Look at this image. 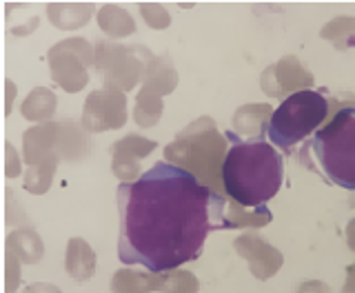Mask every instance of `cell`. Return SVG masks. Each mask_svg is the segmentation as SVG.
I'll return each instance as SVG.
<instances>
[{
  "label": "cell",
  "instance_id": "7c38bea8",
  "mask_svg": "<svg viewBox=\"0 0 355 293\" xmlns=\"http://www.w3.org/2000/svg\"><path fill=\"white\" fill-rule=\"evenodd\" d=\"M22 156H25L27 167L53 162L60 165V136H58V122H44L25 131L22 136Z\"/></svg>",
  "mask_w": 355,
  "mask_h": 293
},
{
  "label": "cell",
  "instance_id": "30bf717a",
  "mask_svg": "<svg viewBox=\"0 0 355 293\" xmlns=\"http://www.w3.org/2000/svg\"><path fill=\"white\" fill-rule=\"evenodd\" d=\"M240 258H244L249 265V271L258 280L273 278L284 265V256L280 249H275L271 242H266L258 233H242L233 242Z\"/></svg>",
  "mask_w": 355,
  "mask_h": 293
},
{
  "label": "cell",
  "instance_id": "f1b7e54d",
  "mask_svg": "<svg viewBox=\"0 0 355 293\" xmlns=\"http://www.w3.org/2000/svg\"><path fill=\"white\" fill-rule=\"evenodd\" d=\"M9 29L14 36H29V33H33L38 29V16H29L27 20H20V25L9 27Z\"/></svg>",
  "mask_w": 355,
  "mask_h": 293
},
{
  "label": "cell",
  "instance_id": "8992f818",
  "mask_svg": "<svg viewBox=\"0 0 355 293\" xmlns=\"http://www.w3.org/2000/svg\"><path fill=\"white\" fill-rule=\"evenodd\" d=\"M153 56L147 47H122L114 42L96 44V69L103 74L105 87L129 94L136 87Z\"/></svg>",
  "mask_w": 355,
  "mask_h": 293
},
{
  "label": "cell",
  "instance_id": "5b68a950",
  "mask_svg": "<svg viewBox=\"0 0 355 293\" xmlns=\"http://www.w3.org/2000/svg\"><path fill=\"white\" fill-rule=\"evenodd\" d=\"M329 118V100L322 92L306 89L282 100L266 127V138L280 149H291L318 131Z\"/></svg>",
  "mask_w": 355,
  "mask_h": 293
},
{
  "label": "cell",
  "instance_id": "ba28073f",
  "mask_svg": "<svg viewBox=\"0 0 355 293\" xmlns=\"http://www.w3.org/2000/svg\"><path fill=\"white\" fill-rule=\"evenodd\" d=\"M127 122V96L118 89L103 87L87 96L83 107V127L92 133L120 129Z\"/></svg>",
  "mask_w": 355,
  "mask_h": 293
},
{
  "label": "cell",
  "instance_id": "6da1fadb",
  "mask_svg": "<svg viewBox=\"0 0 355 293\" xmlns=\"http://www.w3.org/2000/svg\"><path fill=\"white\" fill-rule=\"evenodd\" d=\"M227 202L171 162H155L138 183H120L118 256L125 265L166 274L198 260L207 235L227 229Z\"/></svg>",
  "mask_w": 355,
  "mask_h": 293
},
{
  "label": "cell",
  "instance_id": "4316f807",
  "mask_svg": "<svg viewBox=\"0 0 355 293\" xmlns=\"http://www.w3.org/2000/svg\"><path fill=\"white\" fill-rule=\"evenodd\" d=\"M20 265L14 256L5 251V280H7V293H16V289L20 287V280H22V271H20Z\"/></svg>",
  "mask_w": 355,
  "mask_h": 293
},
{
  "label": "cell",
  "instance_id": "4dcf8cb0",
  "mask_svg": "<svg viewBox=\"0 0 355 293\" xmlns=\"http://www.w3.org/2000/svg\"><path fill=\"white\" fill-rule=\"evenodd\" d=\"M25 293H62V291L49 283H36V285H29L25 289Z\"/></svg>",
  "mask_w": 355,
  "mask_h": 293
},
{
  "label": "cell",
  "instance_id": "8fae6325",
  "mask_svg": "<svg viewBox=\"0 0 355 293\" xmlns=\"http://www.w3.org/2000/svg\"><path fill=\"white\" fill-rule=\"evenodd\" d=\"M155 140H149L138 133H129V136L120 138L111 146V153H114V160H111V171H114L120 183H138L142 178V167L140 160L147 158L155 149Z\"/></svg>",
  "mask_w": 355,
  "mask_h": 293
},
{
  "label": "cell",
  "instance_id": "7402d4cb",
  "mask_svg": "<svg viewBox=\"0 0 355 293\" xmlns=\"http://www.w3.org/2000/svg\"><path fill=\"white\" fill-rule=\"evenodd\" d=\"M320 38L336 44V49H353L355 47V18L340 16L327 22L320 31Z\"/></svg>",
  "mask_w": 355,
  "mask_h": 293
},
{
  "label": "cell",
  "instance_id": "52a82bcc",
  "mask_svg": "<svg viewBox=\"0 0 355 293\" xmlns=\"http://www.w3.org/2000/svg\"><path fill=\"white\" fill-rule=\"evenodd\" d=\"M51 78L64 92L78 94L89 83V67L96 62V51L85 38H67L53 44L47 53Z\"/></svg>",
  "mask_w": 355,
  "mask_h": 293
},
{
  "label": "cell",
  "instance_id": "d4e9b609",
  "mask_svg": "<svg viewBox=\"0 0 355 293\" xmlns=\"http://www.w3.org/2000/svg\"><path fill=\"white\" fill-rule=\"evenodd\" d=\"M198 289H200V283L191 271L175 269V271L164 274L160 293H198Z\"/></svg>",
  "mask_w": 355,
  "mask_h": 293
},
{
  "label": "cell",
  "instance_id": "5bb4252c",
  "mask_svg": "<svg viewBox=\"0 0 355 293\" xmlns=\"http://www.w3.org/2000/svg\"><path fill=\"white\" fill-rule=\"evenodd\" d=\"M64 269L78 283L92 280L96 274V251L92 249V244L83 238H71L67 242Z\"/></svg>",
  "mask_w": 355,
  "mask_h": 293
},
{
  "label": "cell",
  "instance_id": "603a6c76",
  "mask_svg": "<svg viewBox=\"0 0 355 293\" xmlns=\"http://www.w3.org/2000/svg\"><path fill=\"white\" fill-rule=\"evenodd\" d=\"M162 111H164L162 98L140 89V94L136 96V107H133V120H136L140 127L149 129V127L158 125Z\"/></svg>",
  "mask_w": 355,
  "mask_h": 293
},
{
  "label": "cell",
  "instance_id": "9a60e30c",
  "mask_svg": "<svg viewBox=\"0 0 355 293\" xmlns=\"http://www.w3.org/2000/svg\"><path fill=\"white\" fill-rule=\"evenodd\" d=\"M5 251L14 256L22 265H36L44 256V244H42L40 235L31 227H22V229H16L7 235Z\"/></svg>",
  "mask_w": 355,
  "mask_h": 293
},
{
  "label": "cell",
  "instance_id": "ac0fdd59",
  "mask_svg": "<svg viewBox=\"0 0 355 293\" xmlns=\"http://www.w3.org/2000/svg\"><path fill=\"white\" fill-rule=\"evenodd\" d=\"M94 5L89 3H49L47 5V18L53 27L58 29H78L92 20Z\"/></svg>",
  "mask_w": 355,
  "mask_h": 293
},
{
  "label": "cell",
  "instance_id": "44dd1931",
  "mask_svg": "<svg viewBox=\"0 0 355 293\" xmlns=\"http://www.w3.org/2000/svg\"><path fill=\"white\" fill-rule=\"evenodd\" d=\"M96 20L109 38H127L136 31V20L118 5H103L96 14Z\"/></svg>",
  "mask_w": 355,
  "mask_h": 293
},
{
  "label": "cell",
  "instance_id": "7a4b0ae2",
  "mask_svg": "<svg viewBox=\"0 0 355 293\" xmlns=\"http://www.w3.org/2000/svg\"><path fill=\"white\" fill-rule=\"evenodd\" d=\"M231 149L222 167V187L242 207H264L282 187V156L266 140H240L227 131Z\"/></svg>",
  "mask_w": 355,
  "mask_h": 293
},
{
  "label": "cell",
  "instance_id": "d590c367",
  "mask_svg": "<svg viewBox=\"0 0 355 293\" xmlns=\"http://www.w3.org/2000/svg\"><path fill=\"white\" fill-rule=\"evenodd\" d=\"M22 293H25V291H22Z\"/></svg>",
  "mask_w": 355,
  "mask_h": 293
},
{
  "label": "cell",
  "instance_id": "cb8c5ba5",
  "mask_svg": "<svg viewBox=\"0 0 355 293\" xmlns=\"http://www.w3.org/2000/svg\"><path fill=\"white\" fill-rule=\"evenodd\" d=\"M55 167L53 162H42V165H33L27 169L25 174V189L29 191V194H36V196H42L47 194L51 183H53V174H55Z\"/></svg>",
  "mask_w": 355,
  "mask_h": 293
},
{
  "label": "cell",
  "instance_id": "d6a6232c",
  "mask_svg": "<svg viewBox=\"0 0 355 293\" xmlns=\"http://www.w3.org/2000/svg\"><path fill=\"white\" fill-rule=\"evenodd\" d=\"M347 244L351 251H355V218H351V222L347 224Z\"/></svg>",
  "mask_w": 355,
  "mask_h": 293
},
{
  "label": "cell",
  "instance_id": "836d02e7",
  "mask_svg": "<svg viewBox=\"0 0 355 293\" xmlns=\"http://www.w3.org/2000/svg\"><path fill=\"white\" fill-rule=\"evenodd\" d=\"M340 293H355V278L353 276H347V283H344Z\"/></svg>",
  "mask_w": 355,
  "mask_h": 293
},
{
  "label": "cell",
  "instance_id": "e0dca14e",
  "mask_svg": "<svg viewBox=\"0 0 355 293\" xmlns=\"http://www.w3.org/2000/svg\"><path fill=\"white\" fill-rule=\"evenodd\" d=\"M175 85H178V72L166 56L153 58L147 65V69H144V76H142V92H149L162 98L166 94H171Z\"/></svg>",
  "mask_w": 355,
  "mask_h": 293
},
{
  "label": "cell",
  "instance_id": "ffe728a7",
  "mask_svg": "<svg viewBox=\"0 0 355 293\" xmlns=\"http://www.w3.org/2000/svg\"><path fill=\"white\" fill-rule=\"evenodd\" d=\"M225 220H227V229H231V227L233 229H249V227L258 229L273 220V213H271V209H266V205L247 209L231 200V202H227Z\"/></svg>",
  "mask_w": 355,
  "mask_h": 293
},
{
  "label": "cell",
  "instance_id": "d6986e66",
  "mask_svg": "<svg viewBox=\"0 0 355 293\" xmlns=\"http://www.w3.org/2000/svg\"><path fill=\"white\" fill-rule=\"evenodd\" d=\"M55 109H58V98H55V94L47 87L31 89L29 96L25 98V103L20 107L22 116H25L29 122H38V125L49 122L51 116L55 114Z\"/></svg>",
  "mask_w": 355,
  "mask_h": 293
},
{
  "label": "cell",
  "instance_id": "4fadbf2b",
  "mask_svg": "<svg viewBox=\"0 0 355 293\" xmlns=\"http://www.w3.org/2000/svg\"><path fill=\"white\" fill-rule=\"evenodd\" d=\"M164 274L138 271V269H118L111 278V291L114 293H155L162 289Z\"/></svg>",
  "mask_w": 355,
  "mask_h": 293
},
{
  "label": "cell",
  "instance_id": "83f0119b",
  "mask_svg": "<svg viewBox=\"0 0 355 293\" xmlns=\"http://www.w3.org/2000/svg\"><path fill=\"white\" fill-rule=\"evenodd\" d=\"M22 171V162H20V156L16 151V146L7 142L5 144V176L7 178H18Z\"/></svg>",
  "mask_w": 355,
  "mask_h": 293
},
{
  "label": "cell",
  "instance_id": "484cf974",
  "mask_svg": "<svg viewBox=\"0 0 355 293\" xmlns=\"http://www.w3.org/2000/svg\"><path fill=\"white\" fill-rule=\"evenodd\" d=\"M140 14L151 29H166L171 25V14L158 3H140Z\"/></svg>",
  "mask_w": 355,
  "mask_h": 293
},
{
  "label": "cell",
  "instance_id": "3957f363",
  "mask_svg": "<svg viewBox=\"0 0 355 293\" xmlns=\"http://www.w3.org/2000/svg\"><path fill=\"white\" fill-rule=\"evenodd\" d=\"M227 153V138L220 136L216 122L209 116L193 120L164 146L166 162L193 174L214 194H220Z\"/></svg>",
  "mask_w": 355,
  "mask_h": 293
},
{
  "label": "cell",
  "instance_id": "1f68e13d",
  "mask_svg": "<svg viewBox=\"0 0 355 293\" xmlns=\"http://www.w3.org/2000/svg\"><path fill=\"white\" fill-rule=\"evenodd\" d=\"M5 92H7V100H5V116L11 114V107H14V98H16V85L7 81L5 83Z\"/></svg>",
  "mask_w": 355,
  "mask_h": 293
},
{
  "label": "cell",
  "instance_id": "9c48e42d",
  "mask_svg": "<svg viewBox=\"0 0 355 293\" xmlns=\"http://www.w3.org/2000/svg\"><path fill=\"white\" fill-rule=\"evenodd\" d=\"M315 83L313 74L300 62L297 56H284L275 65L266 67L260 76V87L271 98H288L297 92H306Z\"/></svg>",
  "mask_w": 355,
  "mask_h": 293
},
{
  "label": "cell",
  "instance_id": "e575fe53",
  "mask_svg": "<svg viewBox=\"0 0 355 293\" xmlns=\"http://www.w3.org/2000/svg\"><path fill=\"white\" fill-rule=\"evenodd\" d=\"M347 276H353V278H355V262L347 267Z\"/></svg>",
  "mask_w": 355,
  "mask_h": 293
},
{
  "label": "cell",
  "instance_id": "f546056e",
  "mask_svg": "<svg viewBox=\"0 0 355 293\" xmlns=\"http://www.w3.org/2000/svg\"><path fill=\"white\" fill-rule=\"evenodd\" d=\"M297 293H333V291L327 283H322V280H304V283L297 287Z\"/></svg>",
  "mask_w": 355,
  "mask_h": 293
},
{
  "label": "cell",
  "instance_id": "2e32d148",
  "mask_svg": "<svg viewBox=\"0 0 355 293\" xmlns=\"http://www.w3.org/2000/svg\"><path fill=\"white\" fill-rule=\"evenodd\" d=\"M271 105H242L233 114V129L242 136L251 138H266V127L273 118Z\"/></svg>",
  "mask_w": 355,
  "mask_h": 293
},
{
  "label": "cell",
  "instance_id": "277c9868",
  "mask_svg": "<svg viewBox=\"0 0 355 293\" xmlns=\"http://www.w3.org/2000/svg\"><path fill=\"white\" fill-rule=\"evenodd\" d=\"M313 151L333 185L355 191V105H342L315 131Z\"/></svg>",
  "mask_w": 355,
  "mask_h": 293
}]
</instances>
